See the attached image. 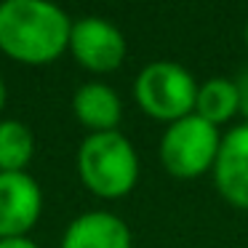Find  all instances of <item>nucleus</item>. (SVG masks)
Here are the masks:
<instances>
[{
	"instance_id": "1",
	"label": "nucleus",
	"mask_w": 248,
	"mask_h": 248,
	"mask_svg": "<svg viewBox=\"0 0 248 248\" xmlns=\"http://www.w3.org/2000/svg\"><path fill=\"white\" fill-rule=\"evenodd\" d=\"M72 22L46 0L0 3V51L24 64H48L70 48Z\"/></svg>"
},
{
	"instance_id": "2",
	"label": "nucleus",
	"mask_w": 248,
	"mask_h": 248,
	"mask_svg": "<svg viewBox=\"0 0 248 248\" xmlns=\"http://www.w3.org/2000/svg\"><path fill=\"white\" fill-rule=\"evenodd\" d=\"M78 173L99 198H123L136 187L139 157L134 144L118 131L88 134L78 150Z\"/></svg>"
},
{
	"instance_id": "3",
	"label": "nucleus",
	"mask_w": 248,
	"mask_h": 248,
	"mask_svg": "<svg viewBox=\"0 0 248 248\" xmlns=\"http://www.w3.org/2000/svg\"><path fill=\"white\" fill-rule=\"evenodd\" d=\"M219 144V128L192 112L176 123H168L160 139V163L176 179H198L205 171H214Z\"/></svg>"
},
{
	"instance_id": "4",
	"label": "nucleus",
	"mask_w": 248,
	"mask_h": 248,
	"mask_svg": "<svg viewBox=\"0 0 248 248\" xmlns=\"http://www.w3.org/2000/svg\"><path fill=\"white\" fill-rule=\"evenodd\" d=\"M134 96L150 118L176 123L195 112L198 83L176 62H150L136 75Z\"/></svg>"
},
{
	"instance_id": "5",
	"label": "nucleus",
	"mask_w": 248,
	"mask_h": 248,
	"mask_svg": "<svg viewBox=\"0 0 248 248\" xmlns=\"http://www.w3.org/2000/svg\"><path fill=\"white\" fill-rule=\"evenodd\" d=\"M70 51L86 70L112 72L125 59V38L107 19L83 16L78 22H72Z\"/></svg>"
},
{
	"instance_id": "6",
	"label": "nucleus",
	"mask_w": 248,
	"mask_h": 248,
	"mask_svg": "<svg viewBox=\"0 0 248 248\" xmlns=\"http://www.w3.org/2000/svg\"><path fill=\"white\" fill-rule=\"evenodd\" d=\"M43 211V192L30 173H0V240L24 237Z\"/></svg>"
},
{
	"instance_id": "7",
	"label": "nucleus",
	"mask_w": 248,
	"mask_h": 248,
	"mask_svg": "<svg viewBox=\"0 0 248 248\" xmlns=\"http://www.w3.org/2000/svg\"><path fill=\"white\" fill-rule=\"evenodd\" d=\"M214 184L230 205L248 211V123L235 125L221 136Z\"/></svg>"
},
{
	"instance_id": "8",
	"label": "nucleus",
	"mask_w": 248,
	"mask_h": 248,
	"mask_svg": "<svg viewBox=\"0 0 248 248\" xmlns=\"http://www.w3.org/2000/svg\"><path fill=\"white\" fill-rule=\"evenodd\" d=\"M62 248H131V230L107 211H88L70 221Z\"/></svg>"
},
{
	"instance_id": "9",
	"label": "nucleus",
	"mask_w": 248,
	"mask_h": 248,
	"mask_svg": "<svg viewBox=\"0 0 248 248\" xmlns=\"http://www.w3.org/2000/svg\"><path fill=\"white\" fill-rule=\"evenodd\" d=\"M72 109H75L78 120L91 134H104V131H115L123 118V104H120L118 93L104 83H86L75 91L72 99Z\"/></svg>"
},
{
	"instance_id": "10",
	"label": "nucleus",
	"mask_w": 248,
	"mask_h": 248,
	"mask_svg": "<svg viewBox=\"0 0 248 248\" xmlns=\"http://www.w3.org/2000/svg\"><path fill=\"white\" fill-rule=\"evenodd\" d=\"M240 112V96H237L235 80L227 78H211L203 86H198V99H195V115L208 120L211 125L219 128L221 123Z\"/></svg>"
},
{
	"instance_id": "11",
	"label": "nucleus",
	"mask_w": 248,
	"mask_h": 248,
	"mask_svg": "<svg viewBox=\"0 0 248 248\" xmlns=\"http://www.w3.org/2000/svg\"><path fill=\"white\" fill-rule=\"evenodd\" d=\"M35 150L32 131L19 120H0V173H19L27 168Z\"/></svg>"
},
{
	"instance_id": "12",
	"label": "nucleus",
	"mask_w": 248,
	"mask_h": 248,
	"mask_svg": "<svg viewBox=\"0 0 248 248\" xmlns=\"http://www.w3.org/2000/svg\"><path fill=\"white\" fill-rule=\"evenodd\" d=\"M237 86V96H240V112L248 118V70H243L235 80Z\"/></svg>"
},
{
	"instance_id": "13",
	"label": "nucleus",
	"mask_w": 248,
	"mask_h": 248,
	"mask_svg": "<svg viewBox=\"0 0 248 248\" xmlns=\"http://www.w3.org/2000/svg\"><path fill=\"white\" fill-rule=\"evenodd\" d=\"M0 248H38L30 237H6L0 240Z\"/></svg>"
},
{
	"instance_id": "14",
	"label": "nucleus",
	"mask_w": 248,
	"mask_h": 248,
	"mask_svg": "<svg viewBox=\"0 0 248 248\" xmlns=\"http://www.w3.org/2000/svg\"><path fill=\"white\" fill-rule=\"evenodd\" d=\"M3 104H6V83L0 78V109H3Z\"/></svg>"
},
{
	"instance_id": "15",
	"label": "nucleus",
	"mask_w": 248,
	"mask_h": 248,
	"mask_svg": "<svg viewBox=\"0 0 248 248\" xmlns=\"http://www.w3.org/2000/svg\"><path fill=\"white\" fill-rule=\"evenodd\" d=\"M246 46H248V22H246Z\"/></svg>"
}]
</instances>
